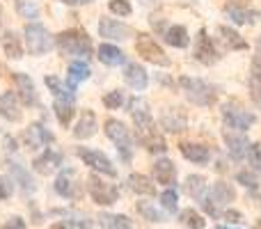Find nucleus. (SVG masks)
<instances>
[{"mask_svg":"<svg viewBox=\"0 0 261 229\" xmlns=\"http://www.w3.org/2000/svg\"><path fill=\"white\" fill-rule=\"evenodd\" d=\"M254 229H261V220H257V222H254Z\"/></svg>","mask_w":261,"mask_h":229,"instance_id":"57","label":"nucleus"},{"mask_svg":"<svg viewBox=\"0 0 261 229\" xmlns=\"http://www.w3.org/2000/svg\"><path fill=\"white\" fill-rule=\"evenodd\" d=\"M195 60L206 67L216 64L220 60V53H218L216 44H213V37H208L206 30H199L197 32V39H195Z\"/></svg>","mask_w":261,"mask_h":229,"instance_id":"9","label":"nucleus"},{"mask_svg":"<svg viewBox=\"0 0 261 229\" xmlns=\"http://www.w3.org/2000/svg\"><path fill=\"white\" fill-rule=\"evenodd\" d=\"M151 28H153V30H156V32H161V37H165L167 28H165V21H163V18L151 16Z\"/></svg>","mask_w":261,"mask_h":229,"instance_id":"49","label":"nucleus"},{"mask_svg":"<svg viewBox=\"0 0 261 229\" xmlns=\"http://www.w3.org/2000/svg\"><path fill=\"white\" fill-rule=\"evenodd\" d=\"M96 129H99V124H96V115L92 113V110H85V113L81 115V119H78L76 129H73V138L76 140H90V138H94Z\"/></svg>","mask_w":261,"mask_h":229,"instance_id":"21","label":"nucleus"},{"mask_svg":"<svg viewBox=\"0 0 261 229\" xmlns=\"http://www.w3.org/2000/svg\"><path fill=\"white\" fill-rule=\"evenodd\" d=\"M250 78H252V83H261V60L259 58L252 60V67H250Z\"/></svg>","mask_w":261,"mask_h":229,"instance_id":"46","label":"nucleus"},{"mask_svg":"<svg viewBox=\"0 0 261 229\" xmlns=\"http://www.w3.org/2000/svg\"><path fill=\"white\" fill-rule=\"evenodd\" d=\"M87 193H90L92 202L99 204V207H113V204L119 199L117 186L103 181V176H99V174L87 176Z\"/></svg>","mask_w":261,"mask_h":229,"instance_id":"4","label":"nucleus"},{"mask_svg":"<svg viewBox=\"0 0 261 229\" xmlns=\"http://www.w3.org/2000/svg\"><path fill=\"white\" fill-rule=\"evenodd\" d=\"M142 3H144V5H149V3H153V0H142Z\"/></svg>","mask_w":261,"mask_h":229,"instance_id":"58","label":"nucleus"},{"mask_svg":"<svg viewBox=\"0 0 261 229\" xmlns=\"http://www.w3.org/2000/svg\"><path fill=\"white\" fill-rule=\"evenodd\" d=\"M222 121H225V129L245 133V131L257 121V115L245 110L243 106L236 104V101H229V104L222 106Z\"/></svg>","mask_w":261,"mask_h":229,"instance_id":"5","label":"nucleus"},{"mask_svg":"<svg viewBox=\"0 0 261 229\" xmlns=\"http://www.w3.org/2000/svg\"><path fill=\"white\" fill-rule=\"evenodd\" d=\"M103 126H106V135H108V138L117 144L119 158H122L124 163H130V161H133V151H135V142H133L130 131L119 119H108Z\"/></svg>","mask_w":261,"mask_h":229,"instance_id":"3","label":"nucleus"},{"mask_svg":"<svg viewBox=\"0 0 261 229\" xmlns=\"http://www.w3.org/2000/svg\"><path fill=\"white\" fill-rule=\"evenodd\" d=\"M128 188L133 190L135 195H156L153 181L149 179L147 174H138V172H133V174L128 176Z\"/></svg>","mask_w":261,"mask_h":229,"instance_id":"30","label":"nucleus"},{"mask_svg":"<svg viewBox=\"0 0 261 229\" xmlns=\"http://www.w3.org/2000/svg\"><path fill=\"white\" fill-rule=\"evenodd\" d=\"M5 144H7V151H16V140L5 135Z\"/></svg>","mask_w":261,"mask_h":229,"instance_id":"53","label":"nucleus"},{"mask_svg":"<svg viewBox=\"0 0 261 229\" xmlns=\"http://www.w3.org/2000/svg\"><path fill=\"white\" fill-rule=\"evenodd\" d=\"M135 209H138V213L144 218V220H149V222H165V216H163V213L158 211L151 202H142V199H140V202L135 204Z\"/></svg>","mask_w":261,"mask_h":229,"instance_id":"36","label":"nucleus"},{"mask_svg":"<svg viewBox=\"0 0 261 229\" xmlns=\"http://www.w3.org/2000/svg\"><path fill=\"white\" fill-rule=\"evenodd\" d=\"M128 113L130 117H133V124H135V129L138 131H142V129H147V126H153V119H151V113H149V106L144 104L142 99H130V104H128Z\"/></svg>","mask_w":261,"mask_h":229,"instance_id":"19","label":"nucleus"},{"mask_svg":"<svg viewBox=\"0 0 261 229\" xmlns=\"http://www.w3.org/2000/svg\"><path fill=\"white\" fill-rule=\"evenodd\" d=\"M225 218H227L229 222H243V216H241L239 211H227V213H225Z\"/></svg>","mask_w":261,"mask_h":229,"instance_id":"50","label":"nucleus"},{"mask_svg":"<svg viewBox=\"0 0 261 229\" xmlns=\"http://www.w3.org/2000/svg\"><path fill=\"white\" fill-rule=\"evenodd\" d=\"M12 83H14V87H16V94H18V99H21L23 106H39L35 83L30 81L28 73H21V71L12 73Z\"/></svg>","mask_w":261,"mask_h":229,"instance_id":"11","label":"nucleus"},{"mask_svg":"<svg viewBox=\"0 0 261 229\" xmlns=\"http://www.w3.org/2000/svg\"><path fill=\"white\" fill-rule=\"evenodd\" d=\"M218 35H220V39L227 44V48H231V50H248L250 48L248 41H245L236 30H231L229 26H220L218 28Z\"/></svg>","mask_w":261,"mask_h":229,"instance_id":"29","label":"nucleus"},{"mask_svg":"<svg viewBox=\"0 0 261 229\" xmlns=\"http://www.w3.org/2000/svg\"><path fill=\"white\" fill-rule=\"evenodd\" d=\"M248 161H250V165H252V167L261 170V142H252V144H250Z\"/></svg>","mask_w":261,"mask_h":229,"instance_id":"44","label":"nucleus"},{"mask_svg":"<svg viewBox=\"0 0 261 229\" xmlns=\"http://www.w3.org/2000/svg\"><path fill=\"white\" fill-rule=\"evenodd\" d=\"M179 151L184 154L186 161L195 163V165H206V163L211 161V151H208V147H204V144H199V142H181Z\"/></svg>","mask_w":261,"mask_h":229,"instance_id":"17","label":"nucleus"},{"mask_svg":"<svg viewBox=\"0 0 261 229\" xmlns=\"http://www.w3.org/2000/svg\"><path fill=\"white\" fill-rule=\"evenodd\" d=\"M55 46L62 55H71V58H90L92 55V39L85 30L81 28H71V30H62L55 37Z\"/></svg>","mask_w":261,"mask_h":229,"instance_id":"1","label":"nucleus"},{"mask_svg":"<svg viewBox=\"0 0 261 229\" xmlns=\"http://www.w3.org/2000/svg\"><path fill=\"white\" fill-rule=\"evenodd\" d=\"M179 220L184 222L186 227H190V229H204V225H206V220H204L195 209H184V211L179 213Z\"/></svg>","mask_w":261,"mask_h":229,"instance_id":"37","label":"nucleus"},{"mask_svg":"<svg viewBox=\"0 0 261 229\" xmlns=\"http://www.w3.org/2000/svg\"><path fill=\"white\" fill-rule=\"evenodd\" d=\"M184 190H186L188 197L199 199V202H202L204 195H206V179H204L202 174H190L188 179H186V184H184Z\"/></svg>","mask_w":261,"mask_h":229,"instance_id":"31","label":"nucleus"},{"mask_svg":"<svg viewBox=\"0 0 261 229\" xmlns=\"http://www.w3.org/2000/svg\"><path fill=\"white\" fill-rule=\"evenodd\" d=\"M236 181H239L241 186H245V188H250V190L259 188V176L254 174V172H250V170H241L239 174H236Z\"/></svg>","mask_w":261,"mask_h":229,"instance_id":"40","label":"nucleus"},{"mask_svg":"<svg viewBox=\"0 0 261 229\" xmlns=\"http://www.w3.org/2000/svg\"><path fill=\"white\" fill-rule=\"evenodd\" d=\"M76 229H92V222L87 220V218H81V220L76 222Z\"/></svg>","mask_w":261,"mask_h":229,"instance_id":"54","label":"nucleus"},{"mask_svg":"<svg viewBox=\"0 0 261 229\" xmlns=\"http://www.w3.org/2000/svg\"><path fill=\"white\" fill-rule=\"evenodd\" d=\"M76 154H78V158H81L85 165H90L94 172H101V174H106V176H117V170H115V165H113V161H110L108 156H106L103 151H99V149H87V147H78L76 149Z\"/></svg>","mask_w":261,"mask_h":229,"instance_id":"8","label":"nucleus"},{"mask_svg":"<svg viewBox=\"0 0 261 229\" xmlns=\"http://www.w3.org/2000/svg\"><path fill=\"white\" fill-rule=\"evenodd\" d=\"M3 73H5V64L0 62V76H3Z\"/></svg>","mask_w":261,"mask_h":229,"instance_id":"56","label":"nucleus"},{"mask_svg":"<svg viewBox=\"0 0 261 229\" xmlns=\"http://www.w3.org/2000/svg\"><path fill=\"white\" fill-rule=\"evenodd\" d=\"M50 229H76V225H73L71 220H60V222H55Z\"/></svg>","mask_w":261,"mask_h":229,"instance_id":"51","label":"nucleus"},{"mask_svg":"<svg viewBox=\"0 0 261 229\" xmlns=\"http://www.w3.org/2000/svg\"><path fill=\"white\" fill-rule=\"evenodd\" d=\"M222 138H225V144H227V149H229V154H231L234 161H243V158H248V151H250L248 135L241 133V131L225 129L222 131Z\"/></svg>","mask_w":261,"mask_h":229,"instance_id":"10","label":"nucleus"},{"mask_svg":"<svg viewBox=\"0 0 261 229\" xmlns=\"http://www.w3.org/2000/svg\"><path fill=\"white\" fill-rule=\"evenodd\" d=\"M108 7H110V12L117 14V16H130V12H133L128 0H110Z\"/></svg>","mask_w":261,"mask_h":229,"instance_id":"43","label":"nucleus"},{"mask_svg":"<svg viewBox=\"0 0 261 229\" xmlns=\"http://www.w3.org/2000/svg\"><path fill=\"white\" fill-rule=\"evenodd\" d=\"M9 172H12V179H16L25 193H35V190H37V186H35V181H32L30 172H28L21 163H9Z\"/></svg>","mask_w":261,"mask_h":229,"instance_id":"34","label":"nucleus"},{"mask_svg":"<svg viewBox=\"0 0 261 229\" xmlns=\"http://www.w3.org/2000/svg\"><path fill=\"white\" fill-rule=\"evenodd\" d=\"M208 199L220 209V207H225V204L234 202L236 193H234V188H231V184H227V181H216L213 188H211V193H208Z\"/></svg>","mask_w":261,"mask_h":229,"instance_id":"25","label":"nucleus"},{"mask_svg":"<svg viewBox=\"0 0 261 229\" xmlns=\"http://www.w3.org/2000/svg\"><path fill=\"white\" fill-rule=\"evenodd\" d=\"M64 5H71V7H78V5H90L94 3V0H62Z\"/></svg>","mask_w":261,"mask_h":229,"instance_id":"52","label":"nucleus"},{"mask_svg":"<svg viewBox=\"0 0 261 229\" xmlns=\"http://www.w3.org/2000/svg\"><path fill=\"white\" fill-rule=\"evenodd\" d=\"M12 195V181L0 176V199H7Z\"/></svg>","mask_w":261,"mask_h":229,"instance_id":"47","label":"nucleus"},{"mask_svg":"<svg viewBox=\"0 0 261 229\" xmlns=\"http://www.w3.org/2000/svg\"><path fill=\"white\" fill-rule=\"evenodd\" d=\"M163 39L167 41L170 46H174V48H186V46L190 44V37H188V30H186L184 26H170L165 32V37Z\"/></svg>","mask_w":261,"mask_h":229,"instance_id":"32","label":"nucleus"},{"mask_svg":"<svg viewBox=\"0 0 261 229\" xmlns=\"http://www.w3.org/2000/svg\"><path fill=\"white\" fill-rule=\"evenodd\" d=\"M218 229H229V227H218Z\"/></svg>","mask_w":261,"mask_h":229,"instance_id":"59","label":"nucleus"},{"mask_svg":"<svg viewBox=\"0 0 261 229\" xmlns=\"http://www.w3.org/2000/svg\"><path fill=\"white\" fill-rule=\"evenodd\" d=\"M161 126L170 133H181L188 126V117L181 108H165L161 113Z\"/></svg>","mask_w":261,"mask_h":229,"instance_id":"16","label":"nucleus"},{"mask_svg":"<svg viewBox=\"0 0 261 229\" xmlns=\"http://www.w3.org/2000/svg\"><path fill=\"white\" fill-rule=\"evenodd\" d=\"M16 9L25 18H37V14H39V7L35 3H28V0H16Z\"/></svg>","mask_w":261,"mask_h":229,"instance_id":"42","label":"nucleus"},{"mask_svg":"<svg viewBox=\"0 0 261 229\" xmlns=\"http://www.w3.org/2000/svg\"><path fill=\"white\" fill-rule=\"evenodd\" d=\"M122 104H124V94L119 90H113V92H108V94L103 96V106L106 108H110V110L122 108Z\"/></svg>","mask_w":261,"mask_h":229,"instance_id":"41","label":"nucleus"},{"mask_svg":"<svg viewBox=\"0 0 261 229\" xmlns=\"http://www.w3.org/2000/svg\"><path fill=\"white\" fill-rule=\"evenodd\" d=\"M138 142L142 144L147 151H151V154H165L167 151V142H165V138L158 133L156 124L147 126V129H142V131H138Z\"/></svg>","mask_w":261,"mask_h":229,"instance_id":"13","label":"nucleus"},{"mask_svg":"<svg viewBox=\"0 0 261 229\" xmlns=\"http://www.w3.org/2000/svg\"><path fill=\"white\" fill-rule=\"evenodd\" d=\"M55 193L67 199L76 197V170L73 167H67V170H62L58 174V179H55Z\"/></svg>","mask_w":261,"mask_h":229,"instance_id":"18","label":"nucleus"},{"mask_svg":"<svg viewBox=\"0 0 261 229\" xmlns=\"http://www.w3.org/2000/svg\"><path fill=\"white\" fill-rule=\"evenodd\" d=\"M124 81H126V85L133 87L135 92H142V90H147V85H149V73L144 71L140 64L130 62L126 67V71H124Z\"/></svg>","mask_w":261,"mask_h":229,"instance_id":"22","label":"nucleus"},{"mask_svg":"<svg viewBox=\"0 0 261 229\" xmlns=\"http://www.w3.org/2000/svg\"><path fill=\"white\" fill-rule=\"evenodd\" d=\"M0 117L7 121H21V110H18V96L14 92H5L0 96Z\"/></svg>","mask_w":261,"mask_h":229,"instance_id":"27","label":"nucleus"},{"mask_svg":"<svg viewBox=\"0 0 261 229\" xmlns=\"http://www.w3.org/2000/svg\"><path fill=\"white\" fill-rule=\"evenodd\" d=\"M161 207L167 213H176V209H179V195H176L174 188H167L161 193Z\"/></svg>","mask_w":261,"mask_h":229,"instance_id":"38","label":"nucleus"},{"mask_svg":"<svg viewBox=\"0 0 261 229\" xmlns=\"http://www.w3.org/2000/svg\"><path fill=\"white\" fill-rule=\"evenodd\" d=\"M3 229H25V220L18 218V216H14V218H9V220L5 222Z\"/></svg>","mask_w":261,"mask_h":229,"instance_id":"48","label":"nucleus"},{"mask_svg":"<svg viewBox=\"0 0 261 229\" xmlns=\"http://www.w3.org/2000/svg\"><path fill=\"white\" fill-rule=\"evenodd\" d=\"M179 87L184 90L186 99L195 106H213L216 101V87L208 85L206 81L202 78H188V76H181L179 78Z\"/></svg>","mask_w":261,"mask_h":229,"instance_id":"2","label":"nucleus"},{"mask_svg":"<svg viewBox=\"0 0 261 229\" xmlns=\"http://www.w3.org/2000/svg\"><path fill=\"white\" fill-rule=\"evenodd\" d=\"M44 83H46V87L53 92V96H76V94H71V92L67 90V85H64L60 78H55V76H46Z\"/></svg>","mask_w":261,"mask_h":229,"instance_id":"39","label":"nucleus"},{"mask_svg":"<svg viewBox=\"0 0 261 229\" xmlns=\"http://www.w3.org/2000/svg\"><path fill=\"white\" fill-rule=\"evenodd\" d=\"M99 60L106 67H119V64L126 62V55L113 44H101L99 46Z\"/></svg>","mask_w":261,"mask_h":229,"instance_id":"28","label":"nucleus"},{"mask_svg":"<svg viewBox=\"0 0 261 229\" xmlns=\"http://www.w3.org/2000/svg\"><path fill=\"white\" fill-rule=\"evenodd\" d=\"M99 225L101 229H133V222L122 213H101Z\"/></svg>","mask_w":261,"mask_h":229,"instance_id":"33","label":"nucleus"},{"mask_svg":"<svg viewBox=\"0 0 261 229\" xmlns=\"http://www.w3.org/2000/svg\"><path fill=\"white\" fill-rule=\"evenodd\" d=\"M25 44L30 55H46L53 48V37L41 23H28L25 26Z\"/></svg>","mask_w":261,"mask_h":229,"instance_id":"7","label":"nucleus"},{"mask_svg":"<svg viewBox=\"0 0 261 229\" xmlns=\"http://www.w3.org/2000/svg\"><path fill=\"white\" fill-rule=\"evenodd\" d=\"M3 48L7 53L9 60H21L23 58V46H21V39L16 37V32L7 30L3 35Z\"/></svg>","mask_w":261,"mask_h":229,"instance_id":"35","label":"nucleus"},{"mask_svg":"<svg viewBox=\"0 0 261 229\" xmlns=\"http://www.w3.org/2000/svg\"><path fill=\"white\" fill-rule=\"evenodd\" d=\"M58 165H62V151H58V149H53V147H46L44 154H39V156L32 161V167H35V172H39V174H50Z\"/></svg>","mask_w":261,"mask_h":229,"instance_id":"15","label":"nucleus"},{"mask_svg":"<svg viewBox=\"0 0 261 229\" xmlns=\"http://www.w3.org/2000/svg\"><path fill=\"white\" fill-rule=\"evenodd\" d=\"M250 96H252L254 106L261 110V83H250Z\"/></svg>","mask_w":261,"mask_h":229,"instance_id":"45","label":"nucleus"},{"mask_svg":"<svg viewBox=\"0 0 261 229\" xmlns=\"http://www.w3.org/2000/svg\"><path fill=\"white\" fill-rule=\"evenodd\" d=\"M53 133H50L48 129H44L41 124H30L25 131H23V142H25V147L30 149H41L46 147L48 142H53Z\"/></svg>","mask_w":261,"mask_h":229,"instance_id":"14","label":"nucleus"},{"mask_svg":"<svg viewBox=\"0 0 261 229\" xmlns=\"http://www.w3.org/2000/svg\"><path fill=\"white\" fill-rule=\"evenodd\" d=\"M53 110H55V117H58L60 126H69L71 124V119H73V113H76L73 96H55Z\"/></svg>","mask_w":261,"mask_h":229,"instance_id":"24","label":"nucleus"},{"mask_svg":"<svg viewBox=\"0 0 261 229\" xmlns=\"http://www.w3.org/2000/svg\"><path fill=\"white\" fill-rule=\"evenodd\" d=\"M153 179L163 186H172L176 181V165L170 158H158L153 163Z\"/></svg>","mask_w":261,"mask_h":229,"instance_id":"20","label":"nucleus"},{"mask_svg":"<svg viewBox=\"0 0 261 229\" xmlns=\"http://www.w3.org/2000/svg\"><path fill=\"white\" fill-rule=\"evenodd\" d=\"M3 18H5V12H3V5H0V30H3Z\"/></svg>","mask_w":261,"mask_h":229,"instance_id":"55","label":"nucleus"},{"mask_svg":"<svg viewBox=\"0 0 261 229\" xmlns=\"http://www.w3.org/2000/svg\"><path fill=\"white\" fill-rule=\"evenodd\" d=\"M135 50H138V55L142 60L156 64V67H170L172 64L167 53L161 48V44H158L151 35H147V32H140L138 35V39H135Z\"/></svg>","mask_w":261,"mask_h":229,"instance_id":"6","label":"nucleus"},{"mask_svg":"<svg viewBox=\"0 0 261 229\" xmlns=\"http://www.w3.org/2000/svg\"><path fill=\"white\" fill-rule=\"evenodd\" d=\"M90 67H87L85 62H71L69 64V69H67V90L71 92V94H76V87L81 85L83 81H87L90 78Z\"/></svg>","mask_w":261,"mask_h":229,"instance_id":"23","label":"nucleus"},{"mask_svg":"<svg viewBox=\"0 0 261 229\" xmlns=\"http://www.w3.org/2000/svg\"><path fill=\"white\" fill-rule=\"evenodd\" d=\"M99 35L103 37V39L124 41V39H128V37L133 35V30H130L126 23H119V21H115V18L103 16L99 21Z\"/></svg>","mask_w":261,"mask_h":229,"instance_id":"12","label":"nucleus"},{"mask_svg":"<svg viewBox=\"0 0 261 229\" xmlns=\"http://www.w3.org/2000/svg\"><path fill=\"white\" fill-rule=\"evenodd\" d=\"M225 14L231 18V23L236 26H245V23H254L261 14L257 9H248V7H241V5H227Z\"/></svg>","mask_w":261,"mask_h":229,"instance_id":"26","label":"nucleus"}]
</instances>
